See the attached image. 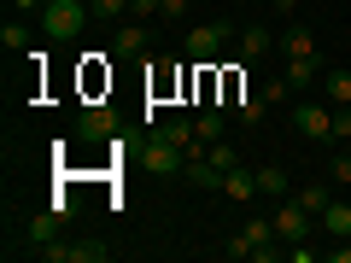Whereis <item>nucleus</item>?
<instances>
[{
	"mask_svg": "<svg viewBox=\"0 0 351 263\" xmlns=\"http://www.w3.org/2000/svg\"><path fill=\"white\" fill-rule=\"evenodd\" d=\"M276 223H269V216H252L246 228H240L234 240H228V258H258V263H276L281 258V246H276Z\"/></svg>",
	"mask_w": 351,
	"mask_h": 263,
	"instance_id": "obj_1",
	"label": "nucleus"
},
{
	"mask_svg": "<svg viewBox=\"0 0 351 263\" xmlns=\"http://www.w3.org/2000/svg\"><path fill=\"white\" fill-rule=\"evenodd\" d=\"M88 18H94L88 0H47V6H41V29H47L53 41H76L88 29Z\"/></svg>",
	"mask_w": 351,
	"mask_h": 263,
	"instance_id": "obj_2",
	"label": "nucleus"
},
{
	"mask_svg": "<svg viewBox=\"0 0 351 263\" xmlns=\"http://www.w3.org/2000/svg\"><path fill=\"white\" fill-rule=\"evenodd\" d=\"M228 41H240V29L228 24V18H217V24H199V29H188V59H199V64H211L217 53L228 47Z\"/></svg>",
	"mask_w": 351,
	"mask_h": 263,
	"instance_id": "obj_3",
	"label": "nucleus"
},
{
	"mask_svg": "<svg viewBox=\"0 0 351 263\" xmlns=\"http://www.w3.org/2000/svg\"><path fill=\"white\" fill-rule=\"evenodd\" d=\"M117 135H123V117H117L112 105H82V117H76V140L100 147V140H117Z\"/></svg>",
	"mask_w": 351,
	"mask_h": 263,
	"instance_id": "obj_4",
	"label": "nucleus"
},
{
	"mask_svg": "<svg viewBox=\"0 0 351 263\" xmlns=\"http://www.w3.org/2000/svg\"><path fill=\"white\" fill-rule=\"evenodd\" d=\"M269 223H276V234L287 240V246H304V240H311V228H316V216L304 211L299 199H281L276 211H269Z\"/></svg>",
	"mask_w": 351,
	"mask_h": 263,
	"instance_id": "obj_5",
	"label": "nucleus"
},
{
	"mask_svg": "<svg viewBox=\"0 0 351 263\" xmlns=\"http://www.w3.org/2000/svg\"><path fill=\"white\" fill-rule=\"evenodd\" d=\"M141 158H147V170H152V175H182V170H188V152L176 147L170 135H158V129L147 135V152H141Z\"/></svg>",
	"mask_w": 351,
	"mask_h": 263,
	"instance_id": "obj_6",
	"label": "nucleus"
},
{
	"mask_svg": "<svg viewBox=\"0 0 351 263\" xmlns=\"http://www.w3.org/2000/svg\"><path fill=\"white\" fill-rule=\"evenodd\" d=\"M36 258H47V263H106L112 246H100V240H53V246H41Z\"/></svg>",
	"mask_w": 351,
	"mask_h": 263,
	"instance_id": "obj_7",
	"label": "nucleus"
},
{
	"mask_svg": "<svg viewBox=\"0 0 351 263\" xmlns=\"http://www.w3.org/2000/svg\"><path fill=\"white\" fill-rule=\"evenodd\" d=\"M293 129L304 140H316V147H328L334 140V112L328 105H293Z\"/></svg>",
	"mask_w": 351,
	"mask_h": 263,
	"instance_id": "obj_8",
	"label": "nucleus"
},
{
	"mask_svg": "<svg viewBox=\"0 0 351 263\" xmlns=\"http://www.w3.org/2000/svg\"><path fill=\"white\" fill-rule=\"evenodd\" d=\"M182 175H188V188H199V193H223V175H228V170H217V164L205 158V152H193Z\"/></svg>",
	"mask_w": 351,
	"mask_h": 263,
	"instance_id": "obj_9",
	"label": "nucleus"
},
{
	"mask_svg": "<svg viewBox=\"0 0 351 263\" xmlns=\"http://www.w3.org/2000/svg\"><path fill=\"white\" fill-rule=\"evenodd\" d=\"M141 53H147V24L129 18V24L112 36V59H141Z\"/></svg>",
	"mask_w": 351,
	"mask_h": 263,
	"instance_id": "obj_10",
	"label": "nucleus"
},
{
	"mask_svg": "<svg viewBox=\"0 0 351 263\" xmlns=\"http://www.w3.org/2000/svg\"><path fill=\"white\" fill-rule=\"evenodd\" d=\"M223 199H258V170H228L223 175Z\"/></svg>",
	"mask_w": 351,
	"mask_h": 263,
	"instance_id": "obj_11",
	"label": "nucleus"
},
{
	"mask_svg": "<svg viewBox=\"0 0 351 263\" xmlns=\"http://www.w3.org/2000/svg\"><path fill=\"white\" fill-rule=\"evenodd\" d=\"M281 53H287V59H316V36L304 24H293L287 36H281Z\"/></svg>",
	"mask_w": 351,
	"mask_h": 263,
	"instance_id": "obj_12",
	"label": "nucleus"
},
{
	"mask_svg": "<svg viewBox=\"0 0 351 263\" xmlns=\"http://www.w3.org/2000/svg\"><path fill=\"white\" fill-rule=\"evenodd\" d=\"M322 228H328L334 240H346V234H351V199H346V193H339V199L322 211Z\"/></svg>",
	"mask_w": 351,
	"mask_h": 263,
	"instance_id": "obj_13",
	"label": "nucleus"
},
{
	"mask_svg": "<svg viewBox=\"0 0 351 263\" xmlns=\"http://www.w3.org/2000/svg\"><path fill=\"white\" fill-rule=\"evenodd\" d=\"M59 216H64V211H41L36 223H29V246H36V251H41V246H53V240H59Z\"/></svg>",
	"mask_w": 351,
	"mask_h": 263,
	"instance_id": "obj_14",
	"label": "nucleus"
},
{
	"mask_svg": "<svg viewBox=\"0 0 351 263\" xmlns=\"http://www.w3.org/2000/svg\"><path fill=\"white\" fill-rule=\"evenodd\" d=\"M281 76H287V88L299 94V88H311L316 76H322V64H316V59H287V71H281Z\"/></svg>",
	"mask_w": 351,
	"mask_h": 263,
	"instance_id": "obj_15",
	"label": "nucleus"
},
{
	"mask_svg": "<svg viewBox=\"0 0 351 263\" xmlns=\"http://www.w3.org/2000/svg\"><path fill=\"white\" fill-rule=\"evenodd\" d=\"M263 53H269V29H258V24H252V29H240V59H263Z\"/></svg>",
	"mask_w": 351,
	"mask_h": 263,
	"instance_id": "obj_16",
	"label": "nucleus"
},
{
	"mask_svg": "<svg viewBox=\"0 0 351 263\" xmlns=\"http://www.w3.org/2000/svg\"><path fill=\"white\" fill-rule=\"evenodd\" d=\"M258 193H269V199H287L293 188H287V175H281L276 164H263V170H258Z\"/></svg>",
	"mask_w": 351,
	"mask_h": 263,
	"instance_id": "obj_17",
	"label": "nucleus"
},
{
	"mask_svg": "<svg viewBox=\"0 0 351 263\" xmlns=\"http://www.w3.org/2000/svg\"><path fill=\"white\" fill-rule=\"evenodd\" d=\"M193 129H199V147H217V140H223V112H199Z\"/></svg>",
	"mask_w": 351,
	"mask_h": 263,
	"instance_id": "obj_18",
	"label": "nucleus"
},
{
	"mask_svg": "<svg viewBox=\"0 0 351 263\" xmlns=\"http://www.w3.org/2000/svg\"><path fill=\"white\" fill-rule=\"evenodd\" d=\"M263 105H269L263 94H240V100H234V117L252 129V123H263Z\"/></svg>",
	"mask_w": 351,
	"mask_h": 263,
	"instance_id": "obj_19",
	"label": "nucleus"
},
{
	"mask_svg": "<svg viewBox=\"0 0 351 263\" xmlns=\"http://www.w3.org/2000/svg\"><path fill=\"white\" fill-rule=\"evenodd\" d=\"M299 205L316 216V223H322V211L334 205V188H299Z\"/></svg>",
	"mask_w": 351,
	"mask_h": 263,
	"instance_id": "obj_20",
	"label": "nucleus"
},
{
	"mask_svg": "<svg viewBox=\"0 0 351 263\" xmlns=\"http://www.w3.org/2000/svg\"><path fill=\"white\" fill-rule=\"evenodd\" d=\"M328 100H334V105H351V71H328Z\"/></svg>",
	"mask_w": 351,
	"mask_h": 263,
	"instance_id": "obj_21",
	"label": "nucleus"
},
{
	"mask_svg": "<svg viewBox=\"0 0 351 263\" xmlns=\"http://www.w3.org/2000/svg\"><path fill=\"white\" fill-rule=\"evenodd\" d=\"M0 47H6V53H24L29 47V29L24 24H6V29H0Z\"/></svg>",
	"mask_w": 351,
	"mask_h": 263,
	"instance_id": "obj_22",
	"label": "nucleus"
},
{
	"mask_svg": "<svg viewBox=\"0 0 351 263\" xmlns=\"http://www.w3.org/2000/svg\"><path fill=\"white\" fill-rule=\"evenodd\" d=\"M205 158H211L217 170H234V164H240V152L228 147V140H217V147H205Z\"/></svg>",
	"mask_w": 351,
	"mask_h": 263,
	"instance_id": "obj_23",
	"label": "nucleus"
},
{
	"mask_svg": "<svg viewBox=\"0 0 351 263\" xmlns=\"http://www.w3.org/2000/svg\"><path fill=\"white\" fill-rule=\"evenodd\" d=\"M158 6H164V0H129V18L147 24V18H158Z\"/></svg>",
	"mask_w": 351,
	"mask_h": 263,
	"instance_id": "obj_24",
	"label": "nucleus"
},
{
	"mask_svg": "<svg viewBox=\"0 0 351 263\" xmlns=\"http://www.w3.org/2000/svg\"><path fill=\"white\" fill-rule=\"evenodd\" d=\"M100 18H129V0H88Z\"/></svg>",
	"mask_w": 351,
	"mask_h": 263,
	"instance_id": "obj_25",
	"label": "nucleus"
},
{
	"mask_svg": "<svg viewBox=\"0 0 351 263\" xmlns=\"http://www.w3.org/2000/svg\"><path fill=\"white\" fill-rule=\"evenodd\" d=\"M287 94H293V88H287V76H276V82H263V100H269V105H281Z\"/></svg>",
	"mask_w": 351,
	"mask_h": 263,
	"instance_id": "obj_26",
	"label": "nucleus"
},
{
	"mask_svg": "<svg viewBox=\"0 0 351 263\" xmlns=\"http://www.w3.org/2000/svg\"><path fill=\"white\" fill-rule=\"evenodd\" d=\"M328 170H334L339 188H351V158H346V152H334V164H328Z\"/></svg>",
	"mask_w": 351,
	"mask_h": 263,
	"instance_id": "obj_27",
	"label": "nucleus"
},
{
	"mask_svg": "<svg viewBox=\"0 0 351 263\" xmlns=\"http://www.w3.org/2000/svg\"><path fill=\"white\" fill-rule=\"evenodd\" d=\"M182 12H188V0H164L158 6V18H182Z\"/></svg>",
	"mask_w": 351,
	"mask_h": 263,
	"instance_id": "obj_28",
	"label": "nucleus"
},
{
	"mask_svg": "<svg viewBox=\"0 0 351 263\" xmlns=\"http://www.w3.org/2000/svg\"><path fill=\"white\" fill-rule=\"evenodd\" d=\"M18 12H41V6H47V0H12Z\"/></svg>",
	"mask_w": 351,
	"mask_h": 263,
	"instance_id": "obj_29",
	"label": "nucleus"
},
{
	"mask_svg": "<svg viewBox=\"0 0 351 263\" xmlns=\"http://www.w3.org/2000/svg\"><path fill=\"white\" fill-rule=\"evenodd\" d=\"M276 6H281V12H293V6H299V0H276Z\"/></svg>",
	"mask_w": 351,
	"mask_h": 263,
	"instance_id": "obj_30",
	"label": "nucleus"
},
{
	"mask_svg": "<svg viewBox=\"0 0 351 263\" xmlns=\"http://www.w3.org/2000/svg\"><path fill=\"white\" fill-rule=\"evenodd\" d=\"M299 6H316V0H299Z\"/></svg>",
	"mask_w": 351,
	"mask_h": 263,
	"instance_id": "obj_31",
	"label": "nucleus"
},
{
	"mask_svg": "<svg viewBox=\"0 0 351 263\" xmlns=\"http://www.w3.org/2000/svg\"><path fill=\"white\" fill-rule=\"evenodd\" d=\"M339 193H346V199H351V188H339Z\"/></svg>",
	"mask_w": 351,
	"mask_h": 263,
	"instance_id": "obj_32",
	"label": "nucleus"
}]
</instances>
